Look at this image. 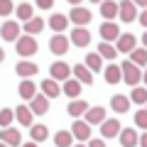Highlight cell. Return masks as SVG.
<instances>
[{"mask_svg":"<svg viewBox=\"0 0 147 147\" xmlns=\"http://www.w3.org/2000/svg\"><path fill=\"white\" fill-rule=\"evenodd\" d=\"M130 100L137 105H145L147 103V86H135L132 93H130Z\"/></svg>","mask_w":147,"mask_h":147,"instance_id":"1f68e13d","label":"cell"},{"mask_svg":"<svg viewBox=\"0 0 147 147\" xmlns=\"http://www.w3.org/2000/svg\"><path fill=\"white\" fill-rule=\"evenodd\" d=\"M69 22H71V20H69L66 15H61V12H54V15L49 17V27H52V30L57 32V34H61V32L66 30V27H69Z\"/></svg>","mask_w":147,"mask_h":147,"instance_id":"e0dca14e","label":"cell"},{"mask_svg":"<svg viewBox=\"0 0 147 147\" xmlns=\"http://www.w3.org/2000/svg\"><path fill=\"white\" fill-rule=\"evenodd\" d=\"M17 17H20L22 22H30V20H34V7L30 5V3H22V5H17Z\"/></svg>","mask_w":147,"mask_h":147,"instance_id":"f546056e","label":"cell"},{"mask_svg":"<svg viewBox=\"0 0 147 147\" xmlns=\"http://www.w3.org/2000/svg\"><path fill=\"white\" fill-rule=\"evenodd\" d=\"M54 5V0H37V7H42V10H49Z\"/></svg>","mask_w":147,"mask_h":147,"instance_id":"f35d334b","label":"cell"},{"mask_svg":"<svg viewBox=\"0 0 147 147\" xmlns=\"http://www.w3.org/2000/svg\"><path fill=\"white\" fill-rule=\"evenodd\" d=\"M69 115L71 118H81V115H86V113H88V103H86V100H81V98H76V100H71V103H69Z\"/></svg>","mask_w":147,"mask_h":147,"instance_id":"603a6c76","label":"cell"},{"mask_svg":"<svg viewBox=\"0 0 147 147\" xmlns=\"http://www.w3.org/2000/svg\"><path fill=\"white\" fill-rule=\"evenodd\" d=\"M71 132H74V137L76 140H81V142H86L91 137V125L86 120H74V125H71Z\"/></svg>","mask_w":147,"mask_h":147,"instance_id":"7c38bea8","label":"cell"},{"mask_svg":"<svg viewBox=\"0 0 147 147\" xmlns=\"http://www.w3.org/2000/svg\"><path fill=\"white\" fill-rule=\"evenodd\" d=\"M69 39H71L74 47H88V42H91V32L86 30V27H74L71 34H69Z\"/></svg>","mask_w":147,"mask_h":147,"instance_id":"ba28073f","label":"cell"},{"mask_svg":"<svg viewBox=\"0 0 147 147\" xmlns=\"http://www.w3.org/2000/svg\"><path fill=\"white\" fill-rule=\"evenodd\" d=\"M100 37L105 42H113V39H120V30H118L115 22H103L100 25Z\"/></svg>","mask_w":147,"mask_h":147,"instance_id":"ac0fdd59","label":"cell"},{"mask_svg":"<svg viewBox=\"0 0 147 147\" xmlns=\"http://www.w3.org/2000/svg\"><path fill=\"white\" fill-rule=\"evenodd\" d=\"M88 147H105V142L100 137H96V140H88Z\"/></svg>","mask_w":147,"mask_h":147,"instance_id":"60d3db41","label":"cell"},{"mask_svg":"<svg viewBox=\"0 0 147 147\" xmlns=\"http://www.w3.org/2000/svg\"><path fill=\"white\" fill-rule=\"evenodd\" d=\"M12 118H17L15 110H10V108H3V110H0V125H3V130H5V127H10Z\"/></svg>","mask_w":147,"mask_h":147,"instance_id":"d590c367","label":"cell"},{"mask_svg":"<svg viewBox=\"0 0 147 147\" xmlns=\"http://www.w3.org/2000/svg\"><path fill=\"white\" fill-rule=\"evenodd\" d=\"M0 147H10V145H0Z\"/></svg>","mask_w":147,"mask_h":147,"instance_id":"f907efd6","label":"cell"},{"mask_svg":"<svg viewBox=\"0 0 147 147\" xmlns=\"http://www.w3.org/2000/svg\"><path fill=\"white\" fill-rule=\"evenodd\" d=\"M69 37H64V34H54L52 39H49V52L52 54H57V57H61V54H66L69 52Z\"/></svg>","mask_w":147,"mask_h":147,"instance_id":"5b68a950","label":"cell"},{"mask_svg":"<svg viewBox=\"0 0 147 147\" xmlns=\"http://www.w3.org/2000/svg\"><path fill=\"white\" fill-rule=\"evenodd\" d=\"M115 49H118V52H123V54H132V52L137 49V37H135V34H130V32L120 34V39H118Z\"/></svg>","mask_w":147,"mask_h":147,"instance_id":"52a82bcc","label":"cell"},{"mask_svg":"<svg viewBox=\"0 0 147 147\" xmlns=\"http://www.w3.org/2000/svg\"><path fill=\"white\" fill-rule=\"evenodd\" d=\"M103 76H105V84H118V81H123V69L118 66V64H108L105 66V71H103Z\"/></svg>","mask_w":147,"mask_h":147,"instance_id":"d6986e66","label":"cell"},{"mask_svg":"<svg viewBox=\"0 0 147 147\" xmlns=\"http://www.w3.org/2000/svg\"><path fill=\"white\" fill-rule=\"evenodd\" d=\"M42 93L47 96V98H57L59 93H64V88L59 86V81H54V79H44V81H42Z\"/></svg>","mask_w":147,"mask_h":147,"instance_id":"ffe728a7","label":"cell"},{"mask_svg":"<svg viewBox=\"0 0 147 147\" xmlns=\"http://www.w3.org/2000/svg\"><path fill=\"white\" fill-rule=\"evenodd\" d=\"M71 140H74V132H69V130H59L57 135H54L57 147H71Z\"/></svg>","mask_w":147,"mask_h":147,"instance_id":"d6a6232c","label":"cell"},{"mask_svg":"<svg viewBox=\"0 0 147 147\" xmlns=\"http://www.w3.org/2000/svg\"><path fill=\"white\" fill-rule=\"evenodd\" d=\"M12 12V0H0V15L7 17Z\"/></svg>","mask_w":147,"mask_h":147,"instance_id":"74e56055","label":"cell"},{"mask_svg":"<svg viewBox=\"0 0 147 147\" xmlns=\"http://www.w3.org/2000/svg\"><path fill=\"white\" fill-rule=\"evenodd\" d=\"M120 69H123V81H125V84H130L132 88H135V86L142 81V71H140V66H137V64H132V61H123Z\"/></svg>","mask_w":147,"mask_h":147,"instance_id":"6da1fadb","label":"cell"},{"mask_svg":"<svg viewBox=\"0 0 147 147\" xmlns=\"http://www.w3.org/2000/svg\"><path fill=\"white\" fill-rule=\"evenodd\" d=\"M142 47L147 49V30H145V34H142Z\"/></svg>","mask_w":147,"mask_h":147,"instance_id":"ee69618b","label":"cell"},{"mask_svg":"<svg viewBox=\"0 0 147 147\" xmlns=\"http://www.w3.org/2000/svg\"><path fill=\"white\" fill-rule=\"evenodd\" d=\"M130 103L132 100L127 98V96H123V93H118V96L110 98V108L115 110V113H127V110H130Z\"/></svg>","mask_w":147,"mask_h":147,"instance_id":"44dd1931","label":"cell"},{"mask_svg":"<svg viewBox=\"0 0 147 147\" xmlns=\"http://www.w3.org/2000/svg\"><path fill=\"white\" fill-rule=\"evenodd\" d=\"M135 125L142 127V130L147 132V108H140V110L135 113Z\"/></svg>","mask_w":147,"mask_h":147,"instance_id":"8d00e7d4","label":"cell"},{"mask_svg":"<svg viewBox=\"0 0 147 147\" xmlns=\"http://www.w3.org/2000/svg\"><path fill=\"white\" fill-rule=\"evenodd\" d=\"M30 108H32V113H34V115H44V113L49 110V98H47L44 93L37 96V98L30 103Z\"/></svg>","mask_w":147,"mask_h":147,"instance_id":"d4e9b609","label":"cell"},{"mask_svg":"<svg viewBox=\"0 0 147 147\" xmlns=\"http://www.w3.org/2000/svg\"><path fill=\"white\" fill-rule=\"evenodd\" d=\"M0 37L5 39V42H17L20 39V25L15 20H5L3 27H0Z\"/></svg>","mask_w":147,"mask_h":147,"instance_id":"3957f363","label":"cell"},{"mask_svg":"<svg viewBox=\"0 0 147 147\" xmlns=\"http://www.w3.org/2000/svg\"><path fill=\"white\" fill-rule=\"evenodd\" d=\"M100 15L105 17V22H113V17L120 15V5H118L115 0H103L100 3Z\"/></svg>","mask_w":147,"mask_h":147,"instance_id":"8fae6325","label":"cell"},{"mask_svg":"<svg viewBox=\"0 0 147 147\" xmlns=\"http://www.w3.org/2000/svg\"><path fill=\"white\" fill-rule=\"evenodd\" d=\"M17 54L20 57H32V54H37V39L30 34H22L20 39H17Z\"/></svg>","mask_w":147,"mask_h":147,"instance_id":"7a4b0ae2","label":"cell"},{"mask_svg":"<svg viewBox=\"0 0 147 147\" xmlns=\"http://www.w3.org/2000/svg\"><path fill=\"white\" fill-rule=\"evenodd\" d=\"M22 147H39V145H37V142H25Z\"/></svg>","mask_w":147,"mask_h":147,"instance_id":"f6af8a7d","label":"cell"},{"mask_svg":"<svg viewBox=\"0 0 147 147\" xmlns=\"http://www.w3.org/2000/svg\"><path fill=\"white\" fill-rule=\"evenodd\" d=\"M120 132H123V127H120V120L118 118H108V120L100 125V137H120Z\"/></svg>","mask_w":147,"mask_h":147,"instance_id":"8992f818","label":"cell"},{"mask_svg":"<svg viewBox=\"0 0 147 147\" xmlns=\"http://www.w3.org/2000/svg\"><path fill=\"white\" fill-rule=\"evenodd\" d=\"M98 54H100L103 59H115V57H118V49L113 47L110 42H100V44H98Z\"/></svg>","mask_w":147,"mask_h":147,"instance_id":"836d02e7","label":"cell"},{"mask_svg":"<svg viewBox=\"0 0 147 147\" xmlns=\"http://www.w3.org/2000/svg\"><path fill=\"white\" fill-rule=\"evenodd\" d=\"M15 71H17V76H22V79H30V76H34L39 69H37V64H32V61H27V59H25V61L17 64Z\"/></svg>","mask_w":147,"mask_h":147,"instance_id":"484cf974","label":"cell"},{"mask_svg":"<svg viewBox=\"0 0 147 147\" xmlns=\"http://www.w3.org/2000/svg\"><path fill=\"white\" fill-rule=\"evenodd\" d=\"M142 81H145V86H147V69L142 71Z\"/></svg>","mask_w":147,"mask_h":147,"instance_id":"7dc6e473","label":"cell"},{"mask_svg":"<svg viewBox=\"0 0 147 147\" xmlns=\"http://www.w3.org/2000/svg\"><path fill=\"white\" fill-rule=\"evenodd\" d=\"M120 3H123V0H120Z\"/></svg>","mask_w":147,"mask_h":147,"instance_id":"816d5d0a","label":"cell"},{"mask_svg":"<svg viewBox=\"0 0 147 147\" xmlns=\"http://www.w3.org/2000/svg\"><path fill=\"white\" fill-rule=\"evenodd\" d=\"M66 3H71L74 7H79V3H81V0H66Z\"/></svg>","mask_w":147,"mask_h":147,"instance_id":"bcb514c9","label":"cell"},{"mask_svg":"<svg viewBox=\"0 0 147 147\" xmlns=\"http://www.w3.org/2000/svg\"><path fill=\"white\" fill-rule=\"evenodd\" d=\"M86 66L91 69V71H100V69H103V57H100L98 52H91L88 57H86Z\"/></svg>","mask_w":147,"mask_h":147,"instance_id":"4dcf8cb0","label":"cell"},{"mask_svg":"<svg viewBox=\"0 0 147 147\" xmlns=\"http://www.w3.org/2000/svg\"><path fill=\"white\" fill-rule=\"evenodd\" d=\"M86 123H88V125H103V123H105V108H100V105L88 108V113H86Z\"/></svg>","mask_w":147,"mask_h":147,"instance_id":"9a60e30c","label":"cell"},{"mask_svg":"<svg viewBox=\"0 0 147 147\" xmlns=\"http://www.w3.org/2000/svg\"><path fill=\"white\" fill-rule=\"evenodd\" d=\"M64 93L69 96V98H79V93H81V81L79 79H69V81H64Z\"/></svg>","mask_w":147,"mask_h":147,"instance_id":"4316f807","label":"cell"},{"mask_svg":"<svg viewBox=\"0 0 147 147\" xmlns=\"http://www.w3.org/2000/svg\"><path fill=\"white\" fill-rule=\"evenodd\" d=\"M120 145H123V147H135V145H140V135H137L132 127H123V132H120Z\"/></svg>","mask_w":147,"mask_h":147,"instance_id":"7402d4cb","label":"cell"},{"mask_svg":"<svg viewBox=\"0 0 147 147\" xmlns=\"http://www.w3.org/2000/svg\"><path fill=\"white\" fill-rule=\"evenodd\" d=\"M17 91H20V98L30 100V103L37 98V86H34V81H32V79H22V84H20V88H17Z\"/></svg>","mask_w":147,"mask_h":147,"instance_id":"4fadbf2b","label":"cell"},{"mask_svg":"<svg viewBox=\"0 0 147 147\" xmlns=\"http://www.w3.org/2000/svg\"><path fill=\"white\" fill-rule=\"evenodd\" d=\"M130 61L137 64V66H147V49L145 47H137L135 52L130 54Z\"/></svg>","mask_w":147,"mask_h":147,"instance_id":"e575fe53","label":"cell"},{"mask_svg":"<svg viewBox=\"0 0 147 147\" xmlns=\"http://www.w3.org/2000/svg\"><path fill=\"white\" fill-rule=\"evenodd\" d=\"M74 147H86V145H74Z\"/></svg>","mask_w":147,"mask_h":147,"instance_id":"681fc988","label":"cell"},{"mask_svg":"<svg viewBox=\"0 0 147 147\" xmlns=\"http://www.w3.org/2000/svg\"><path fill=\"white\" fill-rule=\"evenodd\" d=\"M15 115H17V120H20V125H25V127H32V120H34V113H32V108H27V105H17L15 108Z\"/></svg>","mask_w":147,"mask_h":147,"instance_id":"cb8c5ba5","label":"cell"},{"mask_svg":"<svg viewBox=\"0 0 147 147\" xmlns=\"http://www.w3.org/2000/svg\"><path fill=\"white\" fill-rule=\"evenodd\" d=\"M140 147H147V132H142V135H140Z\"/></svg>","mask_w":147,"mask_h":147,"instance_id":"b9f144b4","label":"cell"},{"mask_svg":"<svg viewBox=\"0 0 147 147\" xmlns=\"http://www.w3.org/2000/svg\"><path fill=\"white\" fill-rule=\"evenodd\" d=\"M132 3H135V5H140V7H145V10H147V0H132Z\"/></svg>","mask_w":147,"mask_h":147,"instance_id":"7bdbcfd3","label":"cell"},{"mask_svg":"<svg viewBox=\"0 0 147 147\" xmlns=\"http://www.w3.org/2000/svg\"><path fill=\"white\" fill-rule=\"evenodd\" d=\"M0 140H3V145H10V147L22 145V135L15 130V127H5V130L0 132Z\"/></svg>","mask_w":147,"mask_h":147,"instance_id":"5bb4252c","label":"cell"},{"mask_svg":"<svg viewBox=\"0 0 147 147\" xmlns=\"http://www.w3.org/2000/svg\"><path fill=\"white\" fill-rule=\"evenodd\" d=\"M88 3H103V0H88Z\"/></svg>","mask_w":147,"mask_h":147,"instance_id":"c3c4849f","label":"cell"},{"mask_svg":"<svg viewBox=\"0 0 147 147\" xmlns=\"http://www.w3.org/2000/svg\"><path fill=\"white\" fill-rule=\"evenodd\" d=\"M120 17L123 22H135L137 20V5L132 3V0H123L120 3Z\"/></svg>","mask_w":147,"mask_h":147,"instance_id":"30bf717a","label":"cell"},{"mask_svg":"<svg viewBox=\"0 0 147 147\" xmlns=\"http://www.w3.org/2000/svg\"><path fill=\"white\" fill-rule=\"evenodd\" d=\"M74 79H79L81 84H93V71H91L88 66H86V64H76V66H74Z\"/></svg>","mask_w":147,"mask_h":147,"instance_id":"2e32d148","label":"cell"},{"mask_svg":"<svg viewBox=\"0 0 147 147\" xmlns=\"http://www.w3.org/2000/svg\"><path fill=\"white\" fill-rule=\"evenodd\" d=\"M137 22H140V25H142V27L147 30V10H142V12H140V17H137Z\"/></svg>","mask_w":147,"mask_h":147,"instance_id":"ab89813d","label":"cell"},{"mask_svg":"<svg viewBox=\"0 0 147 147\" xmlns=\"http://www.w3.org/2000/svg\"><path fill=\"white\" fill-rule=\"evenodd\" d=\"M49 74H52L54 81H69V79H71V74H74V69H69L66 61H54L52 69H49Z\"/></svg>","mask_w":147,"mask_h":147,"instance_id":"277c9868","label":"cell"},{"mask_svg":"<svg viewBox=\"0 0 147 147\" xmlns=\"http://www.w3.org/2000/svg\"><path fill=\"white\" fill-rule=\"evenodd\" d=\"M25 34H30V37H34V34H39V32L44 30V20L42 17H34V20H30V22H25Z\"/></svg>","mask_w":147,"mask_h":147,"instance_id":"83f0119b","label":"cell"},{"mask_svg":"<svg viewBox=\"0 0 147 147\" xmlns=\"http://www.w3.org/2000/svg\"><path fill=\"white\" fill-rule=\"evenodd\" d=\"M69 20H71L76 27H84V25H88L93 17H91V10H86V7L79 5V7H74V10L69 12Z\"/></svg>","mask_w":147,"mask_h":147,"instance_id":"9c48e42d","label":"cell"},{"mask_svg":"<svg viewBox=\"0 0 147 147\" xmlns=\"http://www.w3.org/2000/svg\"><path fill=\"white\" fill-rule=\"evenodd\" d=\"M30 137H32V142H44L49 137V130H47V125H32L30 127Z\"/></svg>","mask_w":147,"mask_h":147,"instance_id":"f1b7e54d","label":"cell"}]
</instances>
